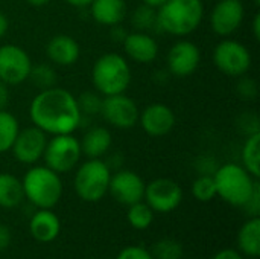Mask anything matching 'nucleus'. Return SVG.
Listing matches in <instances>:
<instances>
[{
	"mask_svg": "<svg viewBox=\"0 0 260 259\" xmlns=\"http://www.w3.org/2000/svg\"><path fill=\"white\" fill-rule=\"evenodd\" d=\"M259 145H260V131H254L251 133L242 147L241 151V157H242V166L254 177L259 179L260 176V153H259Z\"/></svg>",
	"mask_w": 260,
	"mask_h": 259,
	"instance_id": "24",
	"label": "nucleus"
},
{
	"mask_svg": "<svg viewBox=\"0 0 260 259\" xmlns=\"http://www.w3.org/2000/svg\"><path fill=\"white\" fill-rule=\"evenodd\" d=\"M116 259H154L151 252L140 246H128L125 247Z\"/></svg>",
	"mask_w": 260,
	"mask_h": 259,
	"instance_id": "33",
	"label": "nucleus"
},
{
	"mask_svg": "<svg viewBox=\"0 0 260 259\" xmlns=\"http://www.w3.org/2000/svg\"><path fill=\"white\" fill-rule=\"evenodd\" d=\"M102 95L98 93V92H84L79 95V98H76L78 101V107H79V111L81 114H90V116H94V114H99L101 111V105H102Z\"/></svg>",
	"mask_w": 260,
	"mask_h": 259,
	"instance_id": "31",
	"label": "nucleus"
},
{
	"mask_svg": "<svg viewBox=\"0 0 260 259\" xmlns=\"http://www.w3.org/2000/svg\"><path fill=\"white\" fill-rule=\"evenodd\" d=\"M123 50L129 60L139 64H149L158 56V43L152 35L143 31L126 34L122 40Z\"/></svg>",
	"mask_w": 260,
	"mask_h": 259,
	"instance_id": "17",
	"label": "nucleus"
},
{
	"mask_svg": "<svg viewBox=\"0 0 260 259\" xmlns=\"http://www.w3.org/2000/svg\"><path fill=\"white\" fill-rule=\"evenodd\" d=\"M213 179L216 195L236 208H244L259 188L257 179L238 163H225L219 166L213 172Z\"/></svg>",
	"mask_w": 260,
	"mask_h": 259,
	"instance_id": "3",
	"label": "nucleus"
},
{
	"mask_svg": "<svg viewBox=\"0 0 260 259\" xmlns=\"http://www.w3.org/2000/svg\"><path fill=\"white\" fill-rule=\"evenodd\" d=\"M253 34H254V38L260 40V14L254 15V20H253Z\"/></svg>",
	"mask_w": 260,
	"mask_h": 259,
	"instance_id": "39",
	"label": "nucleus"
},
{
	"mask_svg": "<svg viewBox=\"0 0 260 259\" xmlns=\"http://www.w3.org/2000/svg\"><path fill=\"white\" fill-rule=\"evenodd\" d=\"M9 85L0 79V110H5L9 104Z\"/></svg>",
	"mask_w": 260,
	"mask_h": 259,
	"instance_id": "35",
	"label": "nucleus"
},
{
	"mask_svg": "<svg viewBox=\"0 0 260 259\" xmlns=\"http://www.w3.org/2000/svg\"><path fill=\"white\" fill-rule=\"evenodd\" d=\"M81 142L72 134H56L47 139L43 154L46 166L58 174L72 171L81 160Z\"/></svg>",
	"mask_w": 260,
	"mask_h": 259,
	"instance_id": "7",
	"label": "nucleus"
},
{
	"mask_svg": "<svg viewBox=\"0 0 260 259\" xmlns=\"http://www.w3.org/2000/svg\"><path fill=\"white\" fill-rule=\"evenodd\" d=\"M108 192L117 203L129 206L143 200L145 182L131 169H119L117 172L111 174Z\"/></svg>",
	"mask_w": 260,
	"mask_h": 259,
	"instance_id": "14",
	"label": "nucleus"
},
{
	"mask_svg": "<svg viewBox=\"0 0 260 259\" xmlns=\"http://www.w3.org/2000/svg\"><path fill=\"white\" fill-rule=\"evenodd\" d=\"M24 198L38 209H52L62 195V182L58 172L44 166H32L26 171L23 180Z\"/></svg>",
	"mask_w": 260,
	"mask_h": 259,
	"instance_id": "5",
	"label": "nucleus"
},
{
	"mask_svg": "<svg viewBox=\"0 0 260 259\" xmlns=\"http://www.w3.org/2000/svg\"><path fill=\"white\" fill-rule=\"evenodd\" d=\"M46 55L50 63L62 67H70L79 60L81 46L72 35L58 34L47 41Z\"/></svg>",
	"mask_w": 260,
	"mask_h": 259,
	"instance_id": "18",
	"label": "nucleus"
},
{
	"mask_svg": "<svg viewBox=\"0 0 260 259\" xmlns=\"http://www.w3.org/2000/svg\"><path fill=\"white\" fill-rule=\"evenodd\" d=\"M206 9L203 0H166L157 8V26L174 37H186L195 32Z\"/></svg>",
	"mask_w": 260,
	"mask_h": 259,
	"instance_id": "2",
	"label": "nucleus"
},
{
	"mask_svg": "<svg viewBox=\"0 0 260 259\" xmlns=\"http://www.w3.org/2000/svg\"><path fill=\"white\" fill-rule=\"evenodd\" d=\"M30 6H35V8H41V6H46L49 5L52 0H26Z\"/></svg>",
	"mask_w": 260,
	"mask_h": 259,
	"instance_id": "41",
	"label": "nucleus"
},
{
	"mask_svg": "<svg viewBox=\"0 0 260 259\" xmlns=\"http://www.w3.org/2000/svg\"><path fill=\"white\" fill-rule=\"evenodd\" d=\"M133 24L139 31H143V32L157 26V9L146 6V5H142L133 14Z\"/></svg>",
	"mask_w": 260,
	"mask_h": 259,
	"instance_id": "30",
	"label": "nucleus"
},
{
	"mask_svg": "<svg viewBox=\"0 0 260 259\" xmlns=\"http://www.w3.org/2000/svg\"><path fill=\"white\" fill-rule=\"evenodd\" d=\"M245 18L242 0H219L210 12V27L219 37L233 35Z\"/></svg>",
	"mask_w": 260,
	"mask_h": 259,
	"instance_id": "13",
	"label": "nucleus"
},
{
	"mask_svg": "<svg viewBox=\"0 0 260 259\" xmlns=\"http://www.w3.org/2000/svg\"><path fill=\"white\" fill-rule=\"evenodd\" d=\"M200 47L189 40L177 41L168 52V69L171 75L177 78H187L193 75L200 67Z\"/></svg>",
	"mask_w": 260,
	"mask_h": 259,
	"instance_id": "15",
	"label": "nucleus"
},
{
	"mask_svg": "<svg viewBox=\"0 0 260 259\" xmlns=\"http://www.w3.org/2000/svg\"><path fill=\"white\" fill-rule=\"evenodd\" d=\"M24 198L23 185L18 177L9 172H0V208L14 209Z\"/></svg>",
	"mask_w": 260,
	"mask_h": 259,
	"instance_id": "23",
	"label": "nucleus"
},
{
	"mask_svg": "<svg viewBox=\"0 0 260 259\" xmlns=\"http://www.w3.org/2000/svg\"><path fill=\"white\" fill-rule=\"evenodd\" d=\"M29 79L40 89H50L56 85V72L52 66L49 64H32L30 73H29Z\"/></svg>",
	"mask_w": 260,
	"mask_h": 259,
	"instance_id": "28",
	"label": "nucleus"
},
{
	"mask_svg": "<svg viewBox=\"0 0 260 259\" xmlns=\"http://www.w3.org/2000/svg\"><path fill=\"white\" fill-rule=\"evenodd\" d=\"M142 2H143V5H146V6H151V8L157 9V8H160L166 0H142Z\"/></svg>",
	"mask_w": 260,
	"mask_h": 259,
	"instance_id": "40",
	"label": "nucleus"
},
{
	"mask_svg": "<svg viewBox=\"0 0 260 259\" xmlns=\"http://www.w3.org/2000/svg\"><path fill=\"white\" fill-rule=\"evenodd\" d=\"M213 64L221 73L239 78L248 73L253 58L245 44L232 38H224L213 49Z\"/></svg>",
	"mask_w": 260,
	"mask_h": 259,
	"instance_id": "8",
	"label": "nucleus"
},
{
	"mask_svg": "<svg viewBox=\"0 0 260 259\" xmlns=\"http://www.w3.org/2000/svg\"><path fill=\"white\" fill-rule=\"evenodd\" d=\"M11 240H12V235H11L9 227L6 224H0V252L9 247Z\"/></svg>",
	"mask_w": 260,
	"mask_h": 259,
	"instance_id": "34",
	"label": "nucleus"
},
{
	"mask_svg": "<svg viewBox=\"0 0 260 259\" xmlns=\"http://www.w3.org/2000/svg\"><path fill=\"white\" fill-rule=\"evenodd\" d=\"M128 221L129 224L137 229V231H145L148 229L152 221H154V211L142 200V202H137L134 205H129L128 206Z\"/></svg>",
	"mask_w": 260,
	"mask_h": 259,
	"instance_id": "26",
	"label": "nucleus"
},
{
	"mask_svg": "<svg viewBox=\"0 0 260 259\" xmlns=\"http://www.w3.org/2000/svg\"><path fill=\"white\" fill-rule=\"evenodd\" d=\"M81 142V151L88 159H101L107 154L113 145V136L105 127H93L90 128Z\"/></svg>",
	"mask_w": 260,
	"mask_h": 259,
	"instance_id": "21",
	"label": "nucleus"
},
{
	"mask_svg": "<svg viewBox=\"0 0 260 259\" xmlns=\"http://www.w3.org/2000/svg\"><path fill=\"white\" fill-rule=\"evenodd\" d=\"M61 231L59 218L50 209H38L29 221V232L38 243L47 244L56 240Z\"/></svg>",
	"mask_w": 260,
	"mask_h": 259,
	"instance_id": "19",
	"label": "nucleus"
},
{
	"mask_svg": "<svg viewBox=\"0 0 260 259\" xmlns=\"http://www.w3.org/2000/svg\"><path fill=\"white\" fill-rule=\"evenodd\" d=\"M212 259H244L242 258V255L238 252V250H235V249H222V250H219L215 256Z\"/></svg>",
	"mask_w": 260,
	"mask_h": 259,
	"instance_id": "36",
	"label": "nucleus"
},
{
	"mask_svg": "<svg viewBox=\"0 0 260 259\" xmlns=\"http://www.w3.org/2000/svg\"><path fill=\"white\" fill-rule=\"evenodd\" d=\"M151 255L154 259H181L183 247L172 238H161L154 244Z\"/></svg>",
	"mask_w": 260,
	"mask_h": 259,
	"instance_id": "29",
	"label": "nucleus"
},
{
	"mask_svg": "<svg viewBox=\"0 0 260 259\" xmlns=\"http://www.w3.org/2000/svg\"><path fill=\"white\" fill-rule=\"evenodd\" d=\"M143 200L154 212L168 214L183 202V189L175 180L160 177L145 185Z\"/></svg>",
	"mask_w": 260,
	"mask_h": 259,
	"instance_id": "11",
	"label": "nucleus"
},
{
	"mask_svg": "<svg viewBox=\"0 0 260 259\" xmlns=\"http://www.w3.org/2000/svg\"><path fill=\"white\" fill-rule=\"evenodd\" d=\"M110 179L111 169L107 162L101 159H88L78 168L75 174V192L81 200L96 203L108 192Z\"/></svg>",
	"mask_w": 260,
	"mask_h": 259,
	"instance_id": "6",
	"label": "nucleus"
},
{
	"mask_svg": "<svg viewBox=\"0 0 260 259\" xmlns=\"http://www.w3.org/2000/svg\"><path fill=\"white\" fill-rule=\"evenodd\" d=\"M236 90H238V95L244 101H253L257 96V84H256V81L253 78H247L245 75L239 76V82H238Z\"/></svg>",
	"mask_w": 260,
	"mask_h": 259,
	"instance_id": "32",
	"label": "nucleus"
},
{
	"mask_svg": "<svg viewBox=\"0 0 260 259\" xmlns=\"http://www.w3.org/2000/svg\"><path fill=\"white\" fill-rule=\"evenodd\" d=\"M192 195L203 203L212 202L216 195V185L213 174H201L192 183Z\"/></svg>",
	"mask_w": 260,
	"mask_h": 259,
	"instance_id": "27",
	"label": "nucleus"
},
{
	"mask_svg": "<svg viewBox=\"0 0 260 259\" xmlns=\"http://www.w3.org/2000/svg\"><path fill=\"white\" fill-rule=\"evenodd\" d=\"M88 8L93 20L102 26H119L126 17L125 0H93Z\"/></svg>",
	"mask_w": 260,
	"mask_h": 259,
	"instance_id": "20",
	"label": "nucleus"
},
{
	"mask_svg": "<svg viewBox=\"0 0 260 259\" xmlns=\"http://www.w3.org/2000/svg\"><path fill=\"white\" fill-rule=\"evenodd\" d=\"M91 82L102 96L125 93L131 84V67L126 58L116 52L101 55L91 69Z\"/></svg>",
	"mask_w": 260,
	"mask_h": 259,
	"instance_id": "4",
	"label": "nucleus"
},
{
	"mask_svg": "<svg viewBox=\"0 0 260 259\" xmlns=\"http://www.w3.org/2000/svg\"><path fill=\"white\" fill-rule=\"evenodd\" d=\"M64 2L73 8H87L93 0H64Z\"/></svg>",
	"mask_w": 260,
	"mask_h": 259,
	"instance_id": "38",
	"label": "nucleus"
},
{
	"mask_svg": "<svg viewBox=\"0 0 260 259\" xmlns=\"http://www.w3.org/2000/svg\"><path fill=\"white\" fill-rule=\"evenodd\" d=\"M32 60L29 53L12 43L0 46V79L8 85H18L29 79Z\"/></svg>",
	"mask_w": 260,
	"mask_h": 259,
	"instance_id": "10",
	"label": "nucleus"
},
{
	"mask_svg": "<svg viewBox=\"0 0 260 259\" xmlns=\"http://www.w3.org/2000/svg\"><path fill=\"white\" fill-rule=\"evenodd\" d=\"M29 116L37 128L50 136L72 134L82 121L76 96L56 85L40 90L34 96Z\"/></svg>",
	"mask_w": 260,
	"mask_h": 259,
	"instance_id": "1",
	"label": "nucleus"
},
{
	"mask_svg": "<svg viewBox=\"0 0 260 259\" xmlns=\"http://www.w3.org/2000/svg\"><path fill=\"white\" fill-rule=\"evenodd\" d=\"M20 131L17 118L5 110H0V154L11 151V147Z\"/></svg>",
	"mask_w": 260,
	"mask_h": 259,
	"instance_id": "25",
	"label": "nucleus"
},
{
	"mask_svg": "<svg viewBox=\"0 0 260 259\" xmlns=\"http://www.w3.org/2000/svg\"><path fill=\"white\" fill-rule=\"evenodd\" d=\"M47 145V134L37 128L35 125L23 128L18 131L11 153L14 159L23 165H35L43 159L44 150Z\"/></svg>",
	"mask_w": 260,
	"mask_h": 259,
	"instance_id": "12",
	"label": "nucleus"
},
{
	"mask_svg": "<svg viewBox=\"0 0 260 259\" xmlns=\"http://www.w3.org/2000/svg\"><path fill=\"white\" fill-rule=\"evenodd\" d=\"M8 29H9V20H8V17L0 11V38L6 35Z\"/></svg>",
	"mask_w": 260,
	"mask_h": 259,
	"instance_id": "37",
	"label": "nucleus"
},
{
	"mask_svg": "<svg viewBox=\"0 0 260 259\" xmlns=\"http://www.w3.org/2000/svg\"><path fill=\"white\" fill-rule=\"evenodd\" d=\"M99 114L114 128L129 130L139 124L140 110L136 101L125 93L110 95L102 98Z\"/></svg>",
	"mask_w": 260,
	"mask_h": 259,
	"instance_id": "9",
	"label": "nucleus"
},
{
	"mask_svg": "<svg viewBox=\"0 0 260 259\" xmlns=\"http://www.w3.org/2000/svg\"><path fill=\"white\" fill-rule=\"evenodd\" d=\"M238 244L241 252L250 258L260 256V218L251 217L244 223L238 234Z\"/></svg>",
	"mask_w": 260,
	"mask_h": 259,
	"instance_id": "22",
	"label": "nucleus"
},
{
	"mask_svg": "<svg viewBox=\"0 0 260 259\" xmlns=\"http://www.w3.org/2000/svg\"><path fill=\"white\" fill-rule=\"evenodd\" d=\"M177 118L174 110L161 102H155L148 105L140 111L139 124L142 130L151 137H163L168 136L175 127Z\"/></svg>",
	"mask_w": 260,
	"mask_h": 259,
	"instance_id": "16",
	"label": "nucleus"
}]
</instances>
